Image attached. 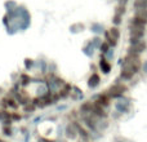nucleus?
Instances as JSON below:
<instances>
[{
    "label": "nucleus",
    "mask_w": 147,
    "mask_h": 142,
    "mask_svg": "<svg viewBox=\"0 0 147 142\" xmlns=\"http://www.w3.org/2000/svg\"><path fill=\"white\" fill-rule=\"evenodd\" d=\"M142 58L140 54L129 53L127 52L125 57L123 58L121 69H120V79L123 81H130L134 79L140 71H142Z\"/></svg>",
    "instance_id": "obj_1"
},
{
    "label": "nucleus",
    "mask_w": 147,
    "mask_h": 142,
    "mask_svg": "<svg viewBox=\"0 0 147 142\" xmlns=\"http://www.w3.org/2000/svg\"><path fill=\"white\" fill-rule=\"evenodd\" d=\"M146 27H147V23L132 18L129 22V44L137 43V41L145 39Z\"/></svg>",
    "instance_id": "obj_2"
},
{
    "label": "nucleus",
    "mask_w": 147,
    "mask_h": 142,
    "mask_svg": "<svg viewBox=\"0 0 147 142\" xmlns=\"http://www.w3.org/2000/svg\"><path fill=\"white\" fill-rule=\"evenodd\" d=\"M107 93L111 97L112 99H119L121 97L125 96V93L128 92V85L124 83V81H116L114 83L109 89H107Z\"/></svg>",
    "instance_id": "obj_3"
},
{
    "label": "nucleus",
    "mask_w": 147,
    "mask_h": 142,
    "mask_svg": "<svg viewBox=\"0 0 147 142\" xmlns=\"http://www.w3.org/2000/svg\"><path fill=\"white\" fill-rule=\"evenodd\" d=\"M79 125H80V120L67 122L63 129V135L67 141H76L79 138Z\"/></svg>",
    "instance_id": "obj_4"
},
{
    "label": "nucleus",
    "mask_w": 147,
    "mask_h": 142,
    "mask_svg": "<svg viewBox=\"0 0 147 142\" xmlns=\"http://www.w3.org/2000/svg\"><path fill=\"white\" fill-rule=\"evenodd\" d=\"M120 36H121V32H120L119 26H112L109 30L105 31V41H107L111 48H114L119 44Z\"/></svg>",
    "instance_id": "obj_5"
},
{
    "label": "nucleus",
    "mask_w": 147,
    "mask_h": 142,
    "mask_svg": "<svg viewBox=\"0 0 147 142\" xmlns=\"http://www.w3.org/2000/svg\"><path fill=\"white\" fill-rule=\"evenodd\" d=\"M0 107L12 111V110H18L20 109V103H18V101L13 96L5 94V96L1 97V99H0Z\"/></svg>",
    "instance_id": "obj_6"
},
{
    "label": "nucleus",
    "mask_w": 147,
    "mask_h": 142,
    "mask_svg": "<svg viewBox=\"0 0 147 142\" xmlns=\"http://www.w3.org/2000/svg\"><path fill=\"white\" fill-rule=\"evenodd\" d=\"M130 107H132V102H130L129 98H125V97L119 98V102H116V106H115L116 112H117V116L125 115L130 110Z\"/></svg>",
    "instance_id": "obj_7"
},
{
    "label": "nucleus",
    "mask_w": 147,
    "mask_h": 142,
    "mask_svg": "<svg viewBox=\"0 0 147 142\" xmlns=\"http://www.w3.org/2000/svg\"><path fill=\"white\" fill-rule=\"evenodd\" d=\"M93 101H96L97 103H99L101 106L106 107V109H110L112 105V98L109 96V93H107L106 91L105 92H101V93L96 94L93 98Z\"/></svg>",
    "instance_id": "obj_8"
},
{
    "label": "nucleus",
    "mask_w": 147,
    "mask_h": 142,
    "mask_svg": "<svg viewBox=\"0 0 147 142\" xmlns=\"http://www.w3.org/2000/svg\"><path fill=\"white\" fill-rule=\"evenodd\" d=\"M90 114L96 115L98 119H109V118H110L109 109H106V107L101 106V105L97 103L96 101H93V109H92V112H90Z\"/></svg>",
    "instance_id": "obj_9"
},
{
    "label": "nucleus",
    "mask_w": 147,
    "mask_h": 142,
    "mask_svg": "<svg viewBox=\"0 0 147 142\" xmlns=\"http://www.w3.org/2000/svg\"><path fill=\"white\" fill-rule=\"evenodd\" d=\"M98 69L101 71L102 74H105V75H109L110 72H111L112 70V64L111 61H110L109 58H107L105 54H101L99 56V60H98Z\"/></svg>",
    "instance_id": "obj_10"
},
{
    "label": "nucleus",
    "mask_w": 147,
    "mask_h": 142,
    "mask_svg": "<svg viewBox=\"0 0 147 142\" xmlns=\"http://www.w3.org/2000/svg\"><path fill=\"white\" fill-rule=\"evenodd\" d=\"M147 49V43L145 39H142V40L137 41V43H132L129 44V48H128V52L129 53H136V54H142L145 53Z\"/></svg>",
    "instance_id": "obj_11"
},
{
    "label": "nucleus",
    "mask_w": 147,
    "mask_h": 142,
    "mask_svg": "<svg viewBox=\"0 0 147 142\" xmlns=\"http://www.w3.org/2000/svg\"><path fill=\"white\" fill-rule=\"evenodd\" d=\"M14 98L18 101V103H20V106H25V105L30 103L31 101H32V98H31L30 93H28L27 91H26V88H21L20 91L16 93Z\"/></svg>",
    "instance_id": "obj_12"
},
{
    "label": "nucleus",
    "mask_w": 147,
    "mask_h": 142,
    "mask_svg": "<svg viewBox=\"0 0 147 142\" xmlns=\"http://www.w3.org/2000/svg\"><path fill=\"white\" fill-rule=\"evenodd\" d=\"M86 84H88V87L90 89H96L97 87H99V84H101V76H99V74L97 72V71L92 72L90 75H89Z\"/></svg>",
    "instance_id": "obj_13"
},
{
    "label": "nucleus",
    "mask_w": 147,
    "mask_h": 142,
    "mask_svg": "<svg viewBox=\"0 0 147 142\" xmlns=\"http://www.w3.org/2000/svg\"><path fill=\"white\" fill-rule=\"evenodd\" d=\"M92 109H93V99H86V101H83L79 106V112L80 115H86V114H90Z\"/></svg>",
    "instance_id": "obj_14"
},
{
    "label": "nucleus",
    "mask_w": 147,
    "mask_h": 142,
    "mask_svg": "<svg viewBox=\"0 0 147 142\" xmlns=\"http://www.w3.org/2000/svg\"><path fill=\"white\" fill-rule=\"evenodd\" d=\"M71 92H72V85L66 81V84H65L57 93H58V96H59V99L63 101V99H67L70 96H71Z\"/></svg>",
    "instance_id": "obj_15"
},
{
    "label": "nucleus",
    "mask_w": 147,
    "mask_h": 142,
    "mask_svg": "<svg viewBox=\"0 0 147 142\" xmlns=\"http://www.w3.org/2000/svg\"><path fill=\"white\" fill-rule=\"evenodd\" d=\"M32 80H34V78L27 72H21L20 75H18V83H20L21 88L28 87L31 83H32Z\"/></svg>",
    "instance_id": "obj_16"
},
{
    "label": "nucleus",
    "mask_w": 147,
    "mask_h": 142,
    "mask_svg": "<svg viewBox=\"0 0 147 142\" xmlns=\"http://www.w3.org/2000/svg\"><path fill=\"white\" fill-rule=\"evenodd\" d=\"M0 123L7 125H12L13 122L10 119V110H5L0 107Z\"/></svg>",
    "instance_id": "obj_17"
},
{
    "label": "nucleus",
    "mask_w": 147,
    "mask_h": 142,
    "mask_svg": "<svg viewBox=\"0 0 147 142\" xmlns=\"http://www.w3.org/2000/svg\"><path fill=\"white\" fill-rule=\"evenodd\" d=\"M133 18L137 21H141V22L147 23V8L146 9H134Z\"/></svg>",
    "instance_id": "obj_18"
},
{
    "label": "nucleus",
    "mask_w": 147,
    "mask_h": 142,
    "mask_svg": "<svg viewBox=\"0 0 147 142\" xmlns=\"http://www.w3.org/2000/svg\"><path fill=\"white\" fill-rule=\"evenodd\" d=\"M36 109L38 107L34 105V102L31 101L30 103H27V105H25V106H22V110H23V112H25L26 115H31V114H34V112L36 111Z\"/></svg>",
    "instance_id": "obj_19"
},
{
    "label": "nucleus",
    "mask_w": 147,
    "mask_h": 142,
    "mask_svg": "<svg viewBox=\"0 0 147 142\" xmlns=\"http://www.w3.org/2000/svg\"><path fill=\"white\" fill-rule=\"evenodd\" d=\"M66 119H67V122H71V120H80V112H79V110H71L70 112H67Z\"/></svg>",
    "instance_id": "obj_20"
},
{
    "label": "nucleus",
    "mask_w": 147,
    "mask_h": 142,
    "mask_svg": "<svg viewBox=\"0 0 147 142\" xmlns=\"http://www.w3.org/2000/svg\"><path fill=\"white\" fill-rule=\"evenodd\" d=\"M10 119H12L13 123L21 122V120L23 119V115H22V112H20L18 110H12V111H10Z\"/></svg>",
    "instance_id": "obj_21"
},
{
    "label": "nucleus",
    "mask_w": 147,
    "mask_h": 142,
    "mask_svg": "<svg viewBox=\"0 0 147 142\" xmlns=\"http://www.w3.org/2000/svg\"><path fill=\"white\" fill-rule=\"evenodd\" d=\"M1 133L5 136V137H12V136L14 135V131H13L12 125L3 124V125H1Z\"/></svg>",
    "instance_id": "obj_22"
},
{
    "label": "nucleus",
    "mask_w": 147,
    "mask_h": 142,
    "mask_svg": "<svg viewBox=\"0 0 147 142\" xmlns=\"http://www.w3.org/2000/svg\"><path fill=\"white\" fill-rule=\"evenodd\" d=\"M133 7H134V9H146L147 8V0H134Z\"/></svg>",
    "instance_id": "obj_23"
},
{
    "label": "nucleus",
    "mask_w": 147,
    "mask_h": 142,
    "mask_svg": "<svg viewBox=\"0 0 147 142\" xmlns=\"http://www.w3.org/2000/svg\"><path fill=\"white\" fill-rule=\"evenodd\" d=\"M110 49H111V47H110V44L107 43V41H102V44L99 45V51H101V54H105V56L109 53Z\"/></svg>",
    "instance_id": "obj_24"
},
{
    "label": "nucleus",
    "mask_w": 147,
    "mask_h": 142,
    "mask_svg": "<svg viewBox=\"0 0 147 142\" xmlns=\"http://www.w3.org/2000/svg\"><path fill=\"white\" fill-rule=\"evenodd\" d=\"M38 142H57V140H53V138L47 137V136H40L38 138Z\"/></svg>",
    "instance_id": "obj_25"
},
{
    "label": "nucleus",
    "mask_w": 147,
    "mask_h": 142,
    "mask_svg": "<svg viewBox=\"0 0 147 142\" xmlns=\"http://www.w3.org/2000/svg\"><path fill=\"white\" fill-rule=\"evenodd\" d=\"M34 65H35V61L34 60H30V58H26L25 60V67L26 69H31V67H34Z\"/></svg>",
    "instance_id": "obj_26"
},
{
    "label": "nucleus",
    "mask_w": 147,
    "mask_h": 142,
    "mask_svg": "<svg viewBox=\"0 0 147 142\" xmlns=\"http://www.w3.org/2000/svg\"><path fill=\"white\" fill-rule=\"evenodd\" d=\"M114 142H128V140H125V138H121V137H119V138H115Z\"/></svg>",
    "instance_id": "obj_27"
},
{
    "label": "nucleus",
    "mask_w": 147,
    "mask_h": 142,
    "mask_svg": "<svg viewBox=\"0 0 147 142\" xmlns=\"http://www.w3.org/2000/svg\"><path fill=\"white\" fill-rule=\"evenodd\" d=\"M4 96H5V94H4V89L0 87V99H1V97H4Z\"/></svg>",
    "instance_id": "obj_28"
},
{
    "label": "nucleus",
    "mask_w": 147,
    "mask_h": 142,
    "mask_svg": "<svg viewBox=\"0 0 147 142\" xmlns=\"http://www.w3.org/2000/svg\"><path fill=\"white\" fill-rule=\"evenodd\" d=\"M142 71H145V72H147V62L146 64L142 65Z\"/></svg>",
    "instance_id": "obj_29"
},
{
    "label": "nucleus",
    "mask_w": 147,
    "mask_h": 142,
    "mask_svg": "<svg viewBox=\"0 0 147 142\" xmlns=\"http://www.w3.org/2000/svg\"><path fill=\"white\" fill-rule=\"evenodd\" d=\"M76 142H94V141H85V140H80V138H78Z\"/></svg>",
    "instance_id": "obj_30"
},
{
    "label": "nucleus",
    "mask_w": 147,
    "mask_h": 142,
    "mask_svg": "<svg viewBox=\"0 0 147 142\" xmlns=\"http://www.w3.org/2000/svg\"><path fill=\"white\" fill-rule=\"evenodd\" d=\"M1 141H3V140H1V137H0V142H1Z\"/></svg>",
    "instance_id": "obj_31"
},
{
    "label": "nucleus",
    "mask_w": 147,
    "mask_h": 142,
    "mask_svg": "<svg viewBox=\"0 0 147 142\" xmlns=\"http://www.w3.org/2000/svg\"><path fill=\"white\" fill-rule=\"evenodd\" d=\"M1 142H7V141H4V140H3V141H1Z\"/></svg>",
    "instance_id": "obj_32"
}]
</instances>
